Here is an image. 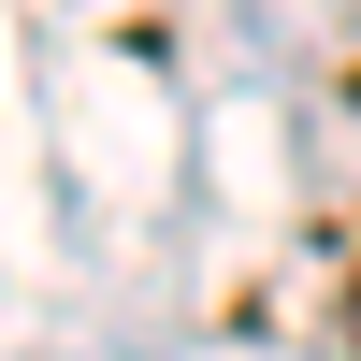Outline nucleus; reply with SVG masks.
<instances>
[{"instance_id":"f257e3e1","label":"nucleus","mask_w":361,"mask_h":361,"mask_svg":"<svg viewBox=\"0 0 361 361\" xmlns=\"http://www.w3.org/2000/svg\"><path fill=\"white\" fill-rule=\"evenodd\" d=\"M347 347H361V275H347Z\"/></svg>"}]
</instances>
